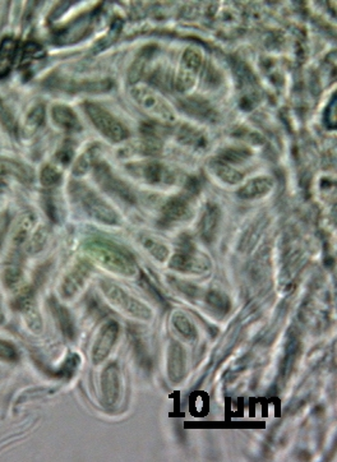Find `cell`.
<instances>
[{
    "label": "cell",
    "mask_w": 337,
    "mask_h": 462,
    "mask_svg": "<svg viewBox=\"0 0 337 462\" xmlns=\"http://www.w3.org/2000/svg\"><path fill=\"white\" fill-rule=\"evenodd\" d=\"M96 155H97V148L91 147L88 148L82 156H79V159L76 161L74 167H73V174L76 176H82L91 169L94 165L95 160H96Z\"/></svg>",
    "instance_id": "obj_29"
},
{
    "label": "cell",
    "mask_w": 337,
    "mask_h": 462,
    "mask_svg": "<svg viewBox=\"0 0 337 462\" xmlns=\"http://www.w3.org/2000/svg\"><path fill=\"white\" fill-rule=\"evenodd\" d=\"M87 254L100 265L114 274L133 276L137 266L133 257L121 246H115L106 240L92 239L85 246Z\"/></svg>",
    "instance_id": "obj_1"
},
{
    "label": "cell",
    "mask_w": 337,
    "mask_h": 462,
    "mask_svg": "<svg viewBox=\"0 0 337 462\" xmlns=\"http://www.w3.org/2000/svg\"><path fill=\"white\" fill-rule=\"evenodd\" d=\"M209 167L217 178H220L221 181L228 184H238L243 179V174L239 173L237 169H234L230 164L225 162L221 159L211 161Z\"/></svg>",
    "instance_id": "obj_21"
},
{
    "label": "cell",
    "mask_w": 337,
    "mask_h": 462,
    "mask_svg": "<svg viewBox=\"0 0 337 462\" xmlns=\"http://www.w3.org/2000/svg\"><path fill=\"white\" fill-rule=\"evenodd\" d=\"M183 108L191 115L201 118V119H211L214 116L212 108H209L207 102H202L197 97H189L183 102Z\"/></svg>",
    "instance_id": "obj_25"
},
{
    "label": "cell",
    "mask_w": 337,
    "mask_h": 462,
    "mask_svg": "<svg viewBox=\"0 0 337 462\" xmlns=\"http://www.w3.org/2000/svg\"><path fill=\"white\" fill-rule=\"evenodd\" d=\"M172 325L177 328V331L188 340H192L195 337V327L193 323L189 321V318L181 313V312H177L172 316Z\"/></svg>",
    "instance_id": "obj_28"
},
{
    "label": "cell",
    "mask_w": 337,
    "mask_h": 462,
    "mask_svg": "<svg viewBox=\"0 0 337 462\" xmlns=\"http://www.w3.org/2000/svg\"><path fill=\"white\" fill-rule=\"evenodd\" d=\"M17 52V43L13 37H6L0 43V77L6 76L12 63L15 60Z\"/></svg>",
    "instance_id": "obj_23"
},
{
    "label": "cell",
    "mask_w": 337,
    "mask_h": 462,
    "mask_svg": "<svg viewBox=\"0 0 337 462\" xmlns=\"http://www.w3.org/2000/svg\"><path fill=\"white\" fill-rule=\"evenodd\" d=\"M0 123L6 130L15 136L17 134V123H15V116L12 114L11 108H8L6 102L0 99Z\"/></svg>",
    "instance_id": "obj_34"
},
{
    "label": "cell",
    "mask_w": 337,
    "mask_h": 462,
    "mask_svg": "<svg viewBox=\"0 0 337 462\" xmlns=\"http://www.w3.org/2000/svg\"><path fill=\"white\" fill-rule=\"evenodd\" d=\"M251 158V152L244 148H226L221 153V160L225 162H242Z\"/></svg>",
    "instance_id": "obj_36"
},
{
    "label": "cell",
    "mask_w": 337,
    "mask_h": 462,
    "mask_svg": "<svg viewBox=\"0 0 337 462\" xmlns=\"http://www.w3.org/2000/svg\"><path fill=\"white\" fill-rule=\"evenodd\" d=\"M167 374L172 383L181 382L186 376V351L177 341H172L167 351Z\"/></svg>",
    "instance_id": "obj_14"
},
{
    "label": "cell",
    "mask_w": 337,
    "mask_h": 462,
    "mask_svg": "<svg viewBox=\"0 0 337 462\" xmlns=\"http://www.w3.org/2000/svg\"><path fill=\"white\" fill-rule=\"evenodd\" d=\"M48 237H49V230L46 226H41L39 227L35 234L31 237L27 244V251L31 254H36V253L41 252L43 246L48 241Z\"/></svg>",
    "instance_id": "obj_32"
},
{
    "label": "cell",
    "mask_w": 337,
    "mask_h": 462,
    "mask_svg": "<svg viewBox=\"0 0 337 462\" xmlns=\"http://www.w3.org/2000/svg\"><path fill=\"white\" fill-rule=\"evenodd\" d=\"M4 322V313H3V308H1V298H0V325Z\"/></svg>",
    "instance_id": "obj_43"
},
{
    "label": "cell",
    "mask_w": 337,
    "mask_h": 462,
    "mask_svg": "<svg viewBox=\"0 0 337 462\" xmlns=\"http://www.w3.org/2000/svg\"><path fill=\"white\" fill-rule=\"evenodd\" d=\"M101 289H102L104 294L108 298L109 300L114 304L115 307H118L119 309L125 312L127 314H130L132 317L147 321L152 316L149 307H146L144 303L137 300L136 298L127 294L124 290L121 289L119 286H116L114 284L109 281H101Z\"/></svg>",
    "instance_id": "obj_5"
},
{
    "label": "cell",
    "mask_w": 337,
    "mask_h": 462,
    "mask_svg": "<svg viewBox=\"0 0 337 462\" xmlns=\"http://www.w3.org/2000/svg\"><path fill=\"white\" fill-rule=\"evenodd\" d=\"M0 359L9 361V363H13L20 359L17 349L11 342L1 339H0Z\"/></svg>",
    "instance_id": "obj_37"
},
{
    "label": "cell",
    "mask_w": 337,
    "mask_h": 462,
    "mask_svg": "<svg viewBox=\"0 0 337 462\" xmlns=\"http://www.w3.org/2000/svg\"><path fill=\"white\" fill-rule=\"evenodd\" d=\"M72 192L87 214L94 217L99 223L106 225H116L119 223V216L114 209L110 207L108 203L104 202L92 190H90L85 186L76 184L73 187Z\"/></svg>",
    "instance_id": "obj_4"
},
{
    "label": "cell",
    "mask_w": 337,
    "mask_h": 462,
    "mask_svg": "<svg viewBox=\"0 0 337 462\" xmlns=\"http://www.w3.org/2000/svg\"><path fill=\"white\" fill-rule=\"evenodd\" d=\"M50 308L55 321H57V326L60 328V331L63 332L65 337L68 339H74L76 335V330H74V325H73V319L71 317V313L68 312L67 308L63 305L57 303L55 299H50Z\"/></svg>",
    "instance_id": "obj_20"
},
{
    "label": "cell",
    "mask_w": 337,
    "mask_h": 462,
    "mask_svg": "<svg viewBox=\"0 0 337 462\" xmlns=\"http://www.w3.org/2000/svg\"><path fill=\"white\" fill-rule=\"evenodd\" d=\"M178 139L184 145L192 146L195 148H201L206 146V137L202 134L200 130H195L191 125H181L178 130Z\"/></svg>",
    "instance_id": "obj_24"
},
{
    "label": "cell",
    "mask_w": 337,
    "mask_h": 462,
    "mask_svg": "<svg viewBox=\"0 0 337 462\" xmlns=\"http://www.w3.org/2000/svg\"><path fill=\"white\" fill-rule=\"evenodd\" d=\"M102 400L106 406H114L121 395V372L119 367L111 363L104 369L101 376Z\"/></svg>",
    "instance_id": "obj_11"
},
{
    "label": "cell",
    "mask_w": 337,
    "mask_h": 462,
    "mask_svg": "<svg viewBox=\"0 0 337 462\" xmlns=\"http://www.w3.org/2000/svg\"><path fill=\"white\" fill-rule=\"evenodd\" d=\"M220 220H221V211L219 209V206L215 203H208L200 223V235L205 241L207 243L214 241L220 225Z\"/></svg>",
    "instance_id": "obj_16"
},
{
    "label": "cell",
    "mask_w": 337,
    "mask_h": 462,
    "mask_svg": "<svg viewBox=\"0 0 337 462\" xmlns=\"http://www.w3.org/2000/svg\"><path fill=\"white\" fill-rule=\"evenodd\" d=\"M15 176L22 183H31L34 181L32 169L26 167L15 160L0 159V176Z\"/></svg>",
    "instance_id": "obj_19"
},
{
    "label": "cell",
    "mask_w": 337,
    "mask_h": 462,
    "mask_svg": "<svg viewBox=\"0 0 337 462\" xmlns=\"http://www.w3.org/2000/svg\"><path fill=\"white\" fill-rule=\"evenodd\" d=\"M43 55V46H40L39 43H29L23 46V52H22V60H23V63L31 62L32 59L41 58Z\"/></svg>",
    "instance_id": "obj_38"
},
{
    "label": "cell",
    "mask_w": 337,
    "mask_h": 462,
    "mask_svg": "<svg viewBox=\"0 0 337 462\" xmlns=\"http://www.w3.org/2000/svg\"><path fill=\"white\" fill-rule=\"evenodd\" d=\"M73 158V148L72 146L64 145L57 153V159L59 160V162L64 164V165H68L71 161H72Z\"/></svg>",
    "instance_id": "obj_39"
},
{
    "label": "cell",
    "mask_w": 337,
    "mask_h": 462,
    "mask_svg": "<svg viewBox=\"0 0 337 462\" xmlns=\"http://www.w3.org/2000/svg\"><path fill=\"white\" fill-rule=\"evenodd\" d=\"M142 244L150 252L151 255H153L156 260H160V262H165L167 260V257H169V249L164 244H161L160 241H158V240L149 238V237H144L142 238Z\"/></svg>",
    "instance_id": "obj_31"
},
{
    "label": "cell",
    "mask_w": 337,
    "mask_h": 462,
    "mask_svg": "<svg viewBox=\"0 0 337 462\" xmlns=\"http://www.w3.org/2000/svg\"><path fill=\"white\" fill-rule=\"evenodd\" d=\"M273 179L267 176H259L251 179L248 183H245L242 188L238 190L239 198L244 201H252V200H259L268 195L273 190Z\"/></svg>",
    "instance_id": "obj_17"
},
{
    "label": "cell",
    "mask_w": 337,
    "mask_h": 462,
    "mask_svg": "<svg viewBox=\"0 0 337 462\" xmlns=\"http://www.w3.org/2000/svg\"><path fill=\"white\" fill-rule=\"evenodd\" d=\"M202 65V52L195 48H188L183 54L179 72L175 77V88L179 92H187L195 83L197 73Z\"/></svg>",
    "instance_id": "obj_7"
},
{
    "label": "cell",
    "mask_w": 337,
    "mask_h": 462,
    "mask_svg": "<svg viewBox=\"0 0 337 462\" xmlns=\"http://www.w3.org/2000/svg\"><path fill=\"white\" fill-rule=\"evenodd\" d=\"M206 302L214 311L220 313V314L229 313L230 308H231L229 296L223 294L221 291H216V290L208 291L207 295H206Z\"/></svg>",
    "instance_id": "obj_27"
},
{
    "label": "cell",
    "mask_w": 337,
    "mask_h": 462,
    "mask_svg": "<svg viewBox=\"0 0 337 462\" xmlns=\"http://www.w3.org/2000/svg\"><path fill=\"white\" fill-rule=\"evenodd\" d=\"M186 192H187L188 195H192V197L198 195V192H200V184H198V181H197V179H191V181H188L187 187H186Z\"/></svg>",
    "instance_id": "obj_42"
},
{
    "label": "cell",
    "mask_w": 337,
    "mask_h": 462,
    "mask_svg": "<svg viewBox=\"0 0 337 462\" xmlns=\"http://www.w3.org/2000/svg\"><path fill=\"white\" fill-rule=\"evenodd\" d=\"M132 174H135L138 178L144 179L150 184H163V183H172V174L166 170L165 167L161 164L150 161V162H139L128 167Z\"/></svg>",
    "instance_id": "obj_12"
},
{
    "label": "cell",
    "mask_w": 337,
    "mask_h": 462,
    "mask_svg": "<svg viewBox=\"0 0 337 462\" xmlns=\"http://www.w3.org/2000/svg\"><path fill=\"white\" fill-rule=\"evenodd\" d=\"M142 285H144V288L150 291L151 296H152L158 304H161V305H164V307H167V303H166L165 299L163 298V295L158 293V290L156 289V288H155V286H153L147 279H144Z\"/></svg>",
    "instance_id": "obj_40"
},
{
    "label": "cell",
    "mask_w": 337,
    "mask_h": 462,
    "mask_svg": "<svg viewBox=\"0 0 337 462\" xmlns=\"http://www.w3.org/2000/svg\"><path fill=\"white\" fill-rule=\"evenodd\" d=\"M62 181L60 172L51 165H46L40 174V181L45 188H54Z\"/></svg>",
    "instance_id": "obj_33"
},
{
    "label": "cell",
    "mask_w": 337,
    "mask_h": 462,
    "mask_svg": "<svg viewBox=\"0 0 337 462\" xmlns=\"http://www.w3.org/2000/svg\"><path fill=\"white\" fill-rule=\"evenodd\" d=\"M170 268L183 274H205L211 265L209 260L193 248H184L177 253L170 260Z\"/></svg>",
    "instance_id": "obj_8"
},
{
    "label": "cell",
    "mask_w": 337,
    "mask_h": 462,
    "mask_svg": "<svg viewBox=\"0 0 337 462\" xmlns=\"http://www.w3.org/2000/svg\"><path fill=\"white\" fill-rule=\"evenodd\" d=\"M87 115L91 119L95 127L104 137L108 138L110 142H122L130 137V132L124 124L121 123L108 110L101 108L100 105L94 102L85 104Z\"/></svg>",
    "instance_id": "obj_3"
},
{
    "label": "cell",
    "mask_w": 337,
    "mask_h": 462,
    "mask_svg": "<svg viewBox=\"0 0 337 462\" xmlns=\"http://www.w3.org/2000/svg\"><path fill=\"white\" fill-rule=\"evenodd\" d=\"M119 336V325L111 321L102 327L99 337L95 342L94 349H92V360L95 364H100L108 358L111 349L116 342V339Z\"/></svg>",
    "instance_id": "obj_9"
},
{
    "label": "cell",
    "mask_w": 337,
    "mask_h": 462,
    "mask_svg": "<svg viewBox=\"0 0 337 462\" xmlns=\"http://www.w3.org/2000/svg\"><path fill=\"white\" fill-rule=\"evenodd\" d=\"M336 108V100L333 97L330 105H329V108H327V114H330V115H327V118H326V123L330 127L331 130H333L335 125H336V115H335L336 108Z\"/></svg>",
    "instance_id": "obj_41"
},
{
    "label": "cell",
    "mask_w": 337,
    "mask_h": 462,
    "mask_svg": "<svg viewBox=\"0 0 337 462\" xmlns=\"http://www.w3.org/2000/svg\"><path fill=\"white\" fill-rule=\"evenodd\" d=\"M45 120V108L43 105H37L35 108H31L26 120H25V125H23V132L26 134H34Z\"/></svg>",
    "instance_id": "obj_26"
},
{
    "label": "cell",
    "mask_w": 337,
    "mask_h": 462,
    "mask_svg": "<svg viewBox=\"0 0 337 462\" xmlns=\"http://www.w3.org/2000/svg\"><path fill=\"white\" fill-rule=\"evenodd\" d=\"M13 307L18 312H21L26 319L27 325L34 332L39 333L43 327V321L37 311L35 296L31 290H23L20 295L15 299Z\"/></svg>",
    "instance_id": "obj_10"
},
{
    "label": "cell",
    "mask_w": 337,
    "mask_h": 462,
    "mask_svg": "<svg viewBox=\"0 0 337 462\" xmlns=\"http://www.w3.org/2000/svg\"><path fill=\"white\" fill-rule=\"evenodd\" d=\"M4 284L8 289H17L21 286L22 280H23V274H22V270L15 266H11V267L6 268L4 274Z\"/></svg>",
    "instance_id": "obj_35"
},
{
    "label": "cell",
    "mask_w": 337,
    "mask_h": 462,
    "mask_svg": "<svg viewBox=\"0 0 337 462\" xmlns=\"http://www.w3.org/2000/svg\"><path fill=\"white\" fill-rule=\"evenodd\" d=\"M91 274V265L86 260L78 262L72 271L65 276L62 284V294L67 299L72 298L82 289L88 276Z\"/></svg>",
    "instance_id": "obj_13"
},
{
    "label": "cell",
    "mask_w": 337,
    "mask_h": 462,
    "mask_svg": "<svg viewBox=\"0 0 337 462\" xmlns=\"http://www.w3.org/2000/svg\"><path fill=\"white\" fill-rule=\"evenodd\" d=\"M191 217L192 209L184 197L170 198L163 207V221L166 224L187 221Z\"/></svg>",
    "instance_id": "obj_15"
},
{
    "label": "cell",
    "mask_w": 337,
    "mask_h": 462,
    "mask_svg": "<svg viewBox=\"0 0 337 462\" xmlns=\"http://www.w3.org/2000/svg\"><path fill=\"white\" fill-rule=\"evenodd\" d=\"M150 49H144V50L141 51V54L133 62V64L130 66V76H128L130 83H136L142 77V73H144L147 62L150 59Z\"/></svg>",
    "instance_id": "obj_30"
},
{
    "label": "cell",
    "mask_w": 337,
    "mask_h": 462,
    "mask_svg": "<svg viewBox=\"0 0 337 462\" xmlns=\"http://www.w3.org/2000/svg\"><path fill=\"white\" fill-rule=\"evenodd\" d=\"M36 221V217L32 212H25L17 221L13 230V244L22 246L29 237V231L32 230Z\"/></svg>",
    "instance_id": "obj_22"
},
{
    "label": "cell",
    "mask_w": 337,
    "mask_h": 462,
    "mask_svg": "<svg viewBox=\"0 0 337 462\" xmlns=\"http://www.w3.org/2000/svg\"><path fill=\"white\" fill-rule=\"evenodd\" d=\"M51 118L59 128L67 132H78L81 130L78 116L72 108L65 105H57L51 108Z\"/></svg>",
    "instance_id": "obj_18"
},
{
    "label": "cell",
    "mask_w": 337,
    "mask_h": 462,
    "mask_svg": "<svg viewBox=\"0 0 337 462\" xmlns=\"http://www.w3.org/2000/svg\"><path fill=\"white\" fill-rule=\"evenodd\" d=\"M95 179L101 188L109 195L119 197L123 201L128 203L136 202V195L133 190L119 178L111 173V169L105 162H99L94 167Z\"/></svg>",
    "instance_id": "obj_6"
},
{
    "label": "cell",
    "mask_w": 337,
    "mask_h": 462,
    "mask_svg": "<svg viewBox=\"0 0 337 462\" xmlns=\"http://www.w3.org/2000/svg\"><path fill=\"white\" fill-rule=\"evenodd\" d=\"M132 99L137 102V105L146 111L149 115L158 119L163 123H174L175 122V113L172 106L149 87L138 86L132 90Z\"/></svg>",
    "instance_id": "obj_2"
}]
</instances>
